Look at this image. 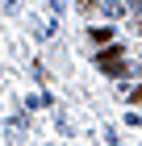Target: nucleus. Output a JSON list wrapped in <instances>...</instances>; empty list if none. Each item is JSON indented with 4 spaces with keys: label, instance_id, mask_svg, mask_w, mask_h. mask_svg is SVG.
I'll return each mask as SVG.
<instances>
[{
    "label": "nucleus",
    "instance_id": "f257e3e1",
    "mask_svg": "<svg viewBox=\"0 0 142 146\" xmlns=\"http://www.w3.org/2000/svg\"><path fill=\"white\" fill-rule=\"evenodd\" d=\"M96 67H100V71H109V75H125V50H121V46H109V50H100Z\"/></svg>",
    "mask_w": 142,
    "mask_h": 146
},
{
    "label": "nucleus",
    "instance_id": "f03ea898",
    "mask_svg": "<svg viewBox=\"0 0 142 146\" xmlns=\"http://www.w3.org/2000/svg\"><path fill=\"white\" fill-rule=\"evenodd\" d=\"M88 38H92V42H100V46H113V29H109V25H96V29H88Z\"/></svg>",
    "mask_w": 142,
    "mask_h": 146
}]
</instances>
